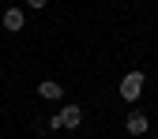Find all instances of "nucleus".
I'll use <instances>...</instances> for the list:
<instances>
[{"mask_svg":"<svg viewBox=\"0 0 158 139\" xmlns=\"http://www.w3.org/2000/svg\"><path fill=\"white\" fill-rule=\"evenodd\" d=\"M38 94H42L45 102H60V98H64V87H60V83H53V79H45V83L38 87Z\"/></svg>","mask_w":158,"mask_h":139,"instance_id":"obj_2","label":"nucleus"},{"mask_svg":"<svg viewBox=\"0 0 158 139\" xmlns=\"http://www.w3.org/2000/svg\"><path fill=\"white\" fill-rule=\"evenodd\" d=\"M23 23H27V11H19V8H8L4 11V27L8 30H23Z\"/></svg>","mask_w":158,"mask_h":139,"instance_id":"obj_3","label":"nucleus"},{"mask_svg":"<svg viewBox=\"0 0 158 139\" xmlns=\"http://www.w3.org/2000/svg\"><path fill=\"white\" fill-rule=\"evenodd\" d=\"M60 121H64V128H79L83 109H79V105H64V109H60Z\"/></svg>","mask_w":158,"mask_h":139,"instance_id":"obj_5","label":"nucleus"},{"mask_svg":"<svg viewBox=\"0 0 158 139\" xmlns=\"http://www.w3.org/2000/svg\"><path fill=\"white\" fill-rule=\"evenodd\" d=\"M27 4H30V8H45V0H27Z\"/></svg>","mask_w":158,"mask_h":139,"instance_id":"obj_7","label":"nucleus"},{"mask_svg":"<svg viewBox=\"0 0 158 139\" xmlns=\"http://www.w3.org/2000/svg\"><path fill=\"white\" fill-rule=\"evenodd\" d=\"M64 128V121H60V113H56V117H49V132H60Z\"/></svg>","mask_w":158,"mask_h":139,"instance_id":"obj_6","label":"nucleus"},{"mask_svg":"<svg viewBox=\"0 0 158 139\" xmlns=\"http://www.w3.org/2000/svg\"><path fill=\"white\" fill-rule=\"evenodd\" d=\"M124 128H128V135H143V132H147V117H143V113H128Z\"/></svg>","mask_w":158,"mask_h":139,"instance_id":"obj_4","label":"nucleus"},{"mask_svg":"<svg viewBox=\"0 0 158 139\" xmlns=\"http://www.w3.org/2000/svg\"><path fill=\"white\" fill-rule=\"evenodd\" d=\"M143 72H128L124 79H121V98L124 102H139V94H143Z\"/></svg>","mask_w":158,"mask_h":139,"instance_id":"obj_1","label":"nucleus"}]
</instances>
